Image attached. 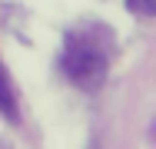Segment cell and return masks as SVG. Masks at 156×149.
<instances>
[{"mask_svg": "<svg viewBox=\"0 0 156 149\" xmlns=\"http://www.w3.org/2000/svg\"><path fill=\"white\" fill-rule=\"evenodd\" d=\"M106 66L110 60L103 53V47L90 40V36H70L66 40V53H63V70L76 86L93 93L103 80H106Z\"/></svg>", "mask_w": 156, "mask_h": 149, "instance_id": "obj_1", "label": "cell"}, {"mask_svg": "<svg viewBox=\"0 0 156 149\" xmlns=\"http://www.w3.org/2000/svg\"><path fill=\"white\" fill-rule=\"evenodd\" d=\"M0 109H3V113H7L10 119L17 116V106H13V89H10V83H7L3 63H0Z\"/></svg>", "mask_w": 156, "mask_h": 149, "instance_id": "obj_2", "label": "cell"}, {"mask_svg": "<svg viewBox=\"0 0 156 149\" xmlns=\"http://www.w3.org/2000/svg\"><path fill=\"white\" fill-rule=\"evenodd\" d=\"M126 7L140 17H153L156 13V0H126Z\"/></svg>", "mask_w": 156, "mask_h": 149, "instance_id": "obj_3", "label": "cell"}]
</instances>
